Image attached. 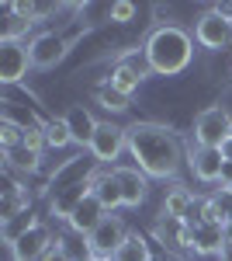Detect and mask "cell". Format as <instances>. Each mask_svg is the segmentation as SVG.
Here are the masks:
<instances>
[{
	"label": "cell",
	"mask_w": 232,
	"mask_h": 261,
	"mask_svg": "<svg viewBox=\"0 0 232 261\" xmlns=\"http://www.w3.org/2000/svg\"><path fill=\"white\" fill-rule=\"evenodd\" d=\"M128 153L146 178H177L184 167V146L170 125L159 122H132L128 125Z\"/></svg>",
	"instance_id": "obj_1"
},
{
	"label": "cell",
	"mask_w": 232,
	"mask_h": 261,
	"mask_svg": "<svg viewBox=\"0 0 232 261\" xmlns=\"http://www.w3.org/2000/svg\"><path fill=\"white\" fill-rule=\"evenodd\" d=\"M146 63L156 77H177L184 73L194 60V35L180 24H159L146 39Z\"/></svg>",
	"instance_id": "obj_2"
},
{
	"label": "cell",
	"mask_w": 232,
	"mask_h": 261,
	"mask_svg": "<svg viewBox=\"0 0 232 261\" xmlns=\"http://www.w3.org/2000/svg\"><path fill=\"white\" fill-rule=\"evenodd\" d=\"M232 129V115L225 105H212L205 112L194 115V146H205V150H222V143L229 140Z\"/></svg>",
	"instance_id": "obj_3"
},
{
	"label": "cell",
	"mask_w": 232,
	"mask_h": 261,
	"mask_svg": "<svg viewBox=\"0 0 232 261\" xmlns=\"http://www.w3.org/2000/svg\"><path fill=\"white\" fill-rule=\"evenodd\" d=\"M125 150H128V129L125 125H115V122H101L90 146H87V153L101 167H118V157Z\"/></svg>",
	"instance_id": "obj_4"
},
{
	"label": "cell",
	"mask_w": 232,
	"mask_h": 261,
	"mask_svg": "<svg viewBox=\"0 0 232 261\" xmlns=\"http://www.w3.org/2000/svg\"><path fill=\"white\" fill-rule=\"evenodd\" d=\"M194 42H197L201 49H212V53L229 49L232 45V18H225L222 11L208 7L201 18L194 21Z\"/></svg>",
	"instance_id": "obj_5"
},
{
	"label": "cell",
	"mask_w": 232,
	"mask_h": 261,
	"mask_svg": "<svg viewBox=\"0 0 232 261\" xmlns=\"http://www.w3.org/2000/svg\"><path fill=\"white\" fill-rule=\"evenodd\" d=\"M128 226H125V220L121 216H115V213H108L104 220L97 223V230L87 237V244H90V251H94V258H115L118 247L128 241Z\"/></svg>",
	"instance_id": "obj_6"
},
{
	"label": "cell",
	"mask_w": 232,
	"mask_h": 261,
	"mask_svg": "<svg viewBox=\"0 0 232 261\" xmlns=\"http://www.w3.org/2000/svg\"><path fill=\"white\" fill-rule=\"evenodd\" d=\"M52 230L45 226V223H35L28 233H21L14 244H7V251H11V261H42V254L52 247Z\"/></svg>",
	"instance_id": "obj_7"
},
{
	"label": "cell",
	"mask_w": 232,
	"mask_h": 261,
	"mask_svg": "<svg viewBox=\"0 0 232 261\" xmlns=\"http://www.w3.org/2000/svg\"><path fill=\"white\" fill-rule=\"evenodd\" d=\"M31 70L28 42H0V84H18Z\"/></svg>",
	"instance_id": "obj_8"
},
{
	"label": "cell",
	"mask_w": 232,
	"mask_h": 261,
	"mask_svg": "<svg viewBox=\"0 0 232 261\" xmlns=\"http://www.w3.org/2000/svg\"><path fill=\"white\" fill-rule=\"evenodd\" d=\"M28 49H31V66L35 70H52L56 63L66 60V53H70V42L56 35V32H42L35 39L28 42Z\"/></svg>",
	"instance_id": "obj_9"
},
{
	"label": "cell",
	"mask_w": 232,
	"mask_h": 261,
	"mask_svg": "<svg viewBox=\"0 0 232 261\" xmlns=\"http://www.w3.org/2000/svg\"><path fill=\"white\" fill-rule=\"evenodd\" d=\"M187 167L201 185H218L225 174V161L218 150H205V146H191L187 150Z\"/></svg>",
	"instance_id": "obj_10"
},
{
	"label": "cell",
	"mask_w": 232,
	"mask_h": 261,
	"mask_svg": "<svg viewBox=\"0 0 232 261\" xmlns=\"http://www.w3.org/2000/svg\"><path fill=\"white\" fill-rule=\"evenodd\" d=\"M115 178L121 185V199H125V209H139L146 195H149V178L139 171V167H115Z\"/></svg>",
	"instance_id": "obj_11"
},
{
	"label": "cell",
	"mask_w": 232,
	"mask_h": 261,
	"mask_svg": "<svg viewBox=\"0 0 232 261\" xmlns=\"http://www.w3.org/2000/svg\"><path fill=\"white\" fill-rule=\"evenodd\" d=\"M90 181V195H94L101 205H104V213H115V209H125V199H121V185L115 178V167H108V171H101L94 174Z\"/></svg>",
	"instance_id": "obj_12"
},
{
	"label": "cell",
	"mask_w": 232,
	"mask_h": 261,
	"mask_svg": "<svg viewBox=\"0 0 232 261\" xmlns=\"http://www.w3.org/2000/svg\"><path fill=\"white\" fill-rule=\"evenodd\" d=\"M156 241L163 244V247H170V251H191V237L194 230L187 226L184 220H174V216H163V220L153 226Z\"/></svg>",
	"instance_id": "obj_13"
},
{
	"label": "cell",
	"mask_w": 232,
	"mask_h": 261,
	"mask_svg": "<svg viewBox=\"0 0 232 261\" xmlns=\"http://www.w3.org/2000/svg\"><path fill=\"white\" fill-rule=\"evenodd\" d=\"M104 216H108V213H104V205H101L94 195H87V199L70 213V220H66V223H70V230H73L77 237H90V233L97 230V223L104 220Z\"/></svg>",
	"instance_id": "obj_14"
},
{
	"label": "cell",
	"mask_w": 232,
	"mask_h": 261,
	"mask_svg": "<svg viewBox=\"0 0 232 261\" xmlns=\"http://www.w3.org/2000/svg\"><path fill=\"white\" fill-rule=\"evenodd\" d=\"M62 122L70 125L73 146H90V140H94V133H97V125H101V122L90 115V108H87V105H73V108L62 115Z\"/></svg>",
	"instance_id": "obj_15"
},
{
	"label": "cell",
	"mask_w": 232,
	"mask_h": 261,
	"mask_svg": "<svg viewBox=\"0 0 232 261\" xmlns=\"http://www.w3.org/2000/svg\"><path fill=\"white\" fill-rule=\"evenodd\" d=\"M222 247H225V226H194V237H191L194 254H201V258L215 254L218 258Z\"/></svg>",
	"instance_id": "obj_16"
},
{
	"label": "cell",
	"mask_w": 232,
	"mask_h": 261,
	"mask_svg": "<svg viewBox=\"0 0 232 261\" xmlns=\"http://www.w3.org/2000/svg\"><path fill=\"white\" fill-rule=\"evenodd\" d=\"M194 192L187 185H174L167 195H163V216H174V220H187V213L194 209Z\"/></svg>",
	"instance_id": "obj_17"
},
{
	"label": "cell",
	"mask_w": 232,
	"mask_h": 261,
	"mask_svg": "<svg viewBox=\"0 0 232 261\" xmlns=\"http://www.w3.org/2000/svg\"><path fill=\"white\" fill-rule=\"evenodd\" d=\"M142 81H146V77L139 73L136 66H128V63H121V60L111 66V77H108V84H111L115 91H121L125 98H132V94L139 91V84H142Z\"/></svg>",
	"instance_id": "obj_18"
},
{
	"label": "cell",
	"mask_w": 232,
	"mask_h": 261,
	"mask_svg": "<svg viewBox=\"0 0 232 261\" xmlns=\"http://www.w3.org/2000/svg\"><path fill=\"white\" fill-rule=\"evenodd\" d=\"M111 261H153V247H149V241L142 237V233H128V241L118 247V254Z\"/></svg>",
	"instance_id": "obj_19"
},
{
	"label": "cell",
	"mask_w": 232,
	"mask_h": 261,
	"mask_svg": "<svg viewBox=\"0 0 232 261\" xmlns=\"http://www.w3.org/2000/svg\"><path fill=\"white\" fill-rule=\"evenodd\" d=\"M4 11H7V21H4L0 42H24V39H28V32L39 24V21H31V18H21V14H14L11 7H4Z\"/></svg>",
	"instance_id": "obj_20"
},
{
	"label": "cell",
	"mask_w": 232,
	"mask_h": 261,
	"mask_svg": "<svg viewBox=\"0 0 232 261\" xmlns=\"http://www.w3.org/2000/svg\"><path fill=\"white\" fill-rule=\"evenodd\" d=\"M94 101L104 108V112H111V115H125V112H128V98H125L121 91H115L108 81L94 91Z\"/></svg>",
	"instance_id": "obj_21"
},
{
	"label": "cell",
	"mask_w": 232,
	"mask_h": 261,
	"mask_svg": "<svg viewBox=\"0 0 232 261\" xmlns=\"http://www.w3.org/2000/svg\"><path fill=\"white\" fill-rule=\"evenodd\" d=\"M42 133H45V146H49V150H66V146H73L70 125L62 119H45L42 122Z\"/></svg>",
	"instance_id": "obj_22"
},
{
	"label": "cell",
	"mask_w": 232,
	"mask_h": 261,
	"mask_svg": "<svg viewBox=\"0 0 232 261\" xmlns=\"http://www.w3.org/2000/svg\"><path fill=\"white\" fill-rule=\"evenodd\" d=\"M0 146H4V150H18V146H24V125L4 119L0 122Z\"/></svg>",
	"instance_id": "obj_23"
},
{
	"label": "cell",
	"mask_w": 232,
	"mask_h": 261,
	"mask_svg": "<svg viewBox=\"0 0 232 261\" xmlns=\"http://www.w3.org/2000/svg\"><path fill=\"white\" fill-rule=\"evenodd\" d=\"M24 150H31V153L49 150V146H45V133H42V125H24Z\"/></svg>",
	"instance_id": "obj_24"
},
{
	"label": "cell",
	"mask_w": 232,
	"mask_h": 261,
	"mask_svg": "<svg viewBox=\"0 0 232 261\" xmlns=\"http://www.w3.org/2000/svg\"><path fill=\"white\" fill-rule=\"evenodd\" d=\"M132 18H136V4H132V0H115V4H111V21L128 24Z\"/></svg>",
	"instance_id": "obj_25"
},
{
	"label": "cell",
	"mask_w": 232,
	"mask_h": 261,
	"mask_svg": "<svg viewBox=\"0 0 232 261\" xmlns=\"http://www.w3.org/2000/svg\"><path fill=\"white\" fill-rule=\"evenodd\" d=\"M42 261H73V258H70L66 244H62V241H56L52 247H49V251H45V254H42Z\"/></svg>",
	"instance_id": "obj_26"
},
{
	"label": "cell",
	"mask_w": 232,
	"mask_h": 261,
	"mask_svg": "<svg viewBox=\"0 0 232 261\" xmlns=\"http://www.w3.org/2000/svg\"><path fill=\"white\" fill-rule=\"evenodd\" d=\"M218 261H232V244L229 241H225V247L218 251Z\"/></svg>",
	"instance_id": "obj_27"
},
{
	"label": "cell",
	"mask_w": 232,
	"mask_h": 261,
	"mask_svg": "<svg viewBox=\"0 0 232 261\" xmlns=\"http://www.w3.org/2000/svg\"><path fill=\"white\" fill-rule=\"evenodd\" d=\"M225 241H229V244H232V220H229V223H225Z\"/></svg>",
	"instance_id": "obj_28"
},
{
	"label": "cell",
	"mask_w": 232,
	"mask_h": 261,
	"mask_svg": "<svg viewBox=\"0 0 232 261\" xmlns=\"http://www.w3.org/2000/svg\"><path fill=\"white\" fill-rule=\"evenodd\" d=\"M90 261H111V258H90Z\"/></svg>",
	"instance_id": "obj_29"
},
{
	"label": "cell",
	"mask_w": 232,
	"mask_h": 261,
	"mask_svg": "<svg viewBox=\"0 0 232 261\" xmlns=\"http://www.w3.org/2000/svg\"><path fill=\"white\" fill-rule=\"evenodd\" d=\"M229 136H232V129H229Z\"/></svg>",
	"instance_id": "obj_30"
}]
</instances>
